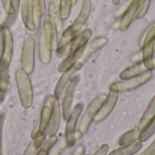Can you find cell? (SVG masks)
I'll return each mask as SVG.
<instances>
[{
  "label": "cell",
  "instance_id": "32",
  "mask_svg": "<svg viewBox=\"0 0 155 155\" xmlns=\"http://www.w3.org/2000/svg\"><path fill=\"white\" fill-rule=\"evenodd\" d=\"M5 48V25H0V60L2 59Z\"/></svg>",
  "mask_w": 155,
  "mask_h": 155
},
{
  "label": "cell",
  "instance_id": "12",
  "mask_svg": "<svg viewBox=\"0 0 155 155\" xmlns=\"http://www.w3.org/2000/svg\"><path fill=\"white\" fill-rule=\"evenodd\" d=\"M107 44H108V38L105 36H98V37H95L94 39H93L91 42H89L87 45H85L83 54L75 65L79 69H81L83 64H84V62L90 56H92L94 53H96L97 51H99L100 49L104 47Z\"/></svg>",
  "mask_w": 155,
  "mask_h": 155
},
{
  "label": "cell",
  "instance_id": "17",
  "mask_svg": "<svg viewBox=\"0 0 155 155\" xmlns=\"http://www.w3.org/2000/svg\"><path fill=\"white\" fill-rule=\"evenodd\" d=\"M50 118H51V109L50 106L45 105L43 106L41 113H40V116H39V120L34 129V131L31 134V138H35L43 134H45L49 123H50Z\"/></svg>",
  "mask_w": 155,
  "mask_h": 155
},
{
  "label": "cell",
  "instance_id": "34",
  "mask_svg": "<svg viewBox=\"0 0 155 155\" xmlns=\"http://www.w3.org/2000/svg\"><path fill=\"white\" fill-rule=\"evenodd\" d=\"M155 154V139L153 142L145 149L143 150L141 153L138 155H154Z\"/></svg>",
  "mask_w": 155,
  "mask_h": 155
},
{
  "label": "cell",
  "instance_id": "27",
  "mask_svg": "<svg viewBox=\"0 0 155 155\" xmlns=\"http://www.w3.org/2000/svg\"><path fill=\"white\" fill-rule=\"evenodd\" d=\"M35 12V17L37 26H39L42 16L45 12V0H31Z\"/></svg>",
  "mask_w": 155,
  "mask_h": 155
},
{
  "label": "cell",
  "instance_id": "31",
  "mask_svg": "<svg viewBox=\"0 0 155 155\" xmlns=\"http://www.w3.org/2000/svg\"><path fill=\"white\" fill-rule=\"evenodd\" d=\"M1 4H2V6L4 8V10L5 11V13L8 15H15L13 7H12V5H11V0H1Z\"/></svg>",
  "mask_w": 155,
  "mask_h": 155
},
{
  "label": "cell",
  "instance_id": "9",
  "mask_svg": "<svg viewBox=\"0 0 155 155\" xmlns=\"http://www.w3.org/2000/svg\"><path fill=\"white\" fill-rule=\"evenodd\" d=\"M49 104L51 109V118H50L48 128L46 130V134L48 136H53V135H56L60 128L62 109L59 100H57L54 95L49 96Z\"/></svg>",
  "mask_w": 155,
  "mask_h": 155
},
{
  "label": "cell",
  "instance_id": "40",
  "mask_svg": "<svg viewBox=\"0 0 155 155\" xmlns=\"http://www.w3.org/2000/svg\"><path fill=\"white\" fill-rule=\"evenodd\" d=\"M112 2H113V4H114V5H118L120 4L121 0H112Z\"/></svg>",
  "mask_w": 155,
  "mask_h": 155
},
{
  "label": "cell",
  "instance_id": "11",
  "mask_svg": "<svg viewBox=\"0 0 155 155\" xmlns=\"http://www.w3.org/2000/svg\"><path fill=\"white\" fill-rule=\"evenodd\" d=\"M45 40L51 50L55 49L58 44V29L56 24L50 15H46L43 22V31H42Z\"/></svg>",
  "mask_w": 155,
  "mask_h": 155
},
{
  "label": "cell",
  "instance_id": "13",
  "mask_svg": "<svg viewBox=\"0 0 155 155\" xmlns=\"http://www.w3.org/2000/svg\"><path fill=\"white\" fill-rule=\"evenodd\" d=\"M20 13L24 25L29 32H35L38 26L35 22V12L31 0H22L20 2Z\"/></svg>",
  "mask_w": 155,
  "mask_h": 155
},
{
  "label": "cell",
  "instance_id": "20",
  "mask_svg": "<svg viewBox=\"0 0 155 155\" xmlns=\"http://www.w3.org/2000/svg\"><path fill=\"white\" fill-rule=\"evenodd\" d=\"M48 15L54 20L58 31L63 27V20L61 18V0H49Z\"/></svg>",
  "mask_w": 155,
  "mask_h": 155
},
{
  "label": "cell",
  "instance_id": "4",
  "mask_svg": "<svg viewBox=\"0 0 155 155\" xmlns=\"http://www.w3.org/2000/svg\"><path fill=\"white\" fill-rule=\"evenodd\" d=\"M83 110H84V104L78 103L72 108L69 115L66 118L64 139H65L67 147L73 146L75 143V142L81 137L79 134L77 133L76 129H77L79 118L81 116Z\"/></svg>",
  "mask_w": 155,
  "mask_h": 155
},
{
  "label": "cell",
  "instance_id": "43",
  "mask_svg": "<svg viewBox=\"0 0 155 155\" xmlns=\"http://www.w3.org/2000/svg\"><path fill=\"white\" fill-rule=\"evenodd\" d=\"M154 155H155V154H154Z\"/></svg>",
  "mask_w": 155,
  "mask_h": 155
},
{
  "label": "cell",
  "instance_id": "5",
  "mask_svg": "<svg viewBox=\"0 0 155 155\" xmlns=\"http://www.w3.org/2000/svg\"><path fill=\"white\" fill-rule=\"evenodd\" d=\"M105 99H106V94H101L97 95L88 104V106L86 107L85 111L84 112L80 121L78 122L76 131L79 134L80 136H82L83 134H84L88 131L92 122L94 121L96 114L98 113L100 107L102 106V104H103V103L104 102Z\"/></svg>",
  "mask_w": 155,
  "mask_h": 155
},
{
  "label": "cell",
  "instance_id": "23",
  "mask_svg": "<svg viewBox=\"0 0 155 155\" xmlns=\"http://www.w3.org/2000/svg\"><path fill=\"white\" fill-rule=\"evenodd\" d=\"M155 116V94L153 97L152 98V100L150 101L149 104L147 105L144 113L143 114L141 120L139 122L138 124V130L142 131L143 129V127L153 118Z\"/></svg>",
  "mask_w": 155,
  "mask_h": 155
},
{
  "label": "cell",
  "instance_id": "28",
  "mask_svg": "<svg viewBox=\"0 0 155 155\" xmlns=\"http://www.w3.org/2000/svg\"><path fill=\"white\" fill-rule=\"evenodd\" d=\"M73 5V0H61V18L63 21L69 17Z\"/></svg>",
  "mask_w": 155,
  "mask_h": 155
},
{
  "label": "cell",
  "instance_id": "14",
  "mask_svg": "<svg viewBox=\"0 0 155 155\" xmlns=\"http://www.w3.org/2000/svg\"><path fill=\"white\" fill-rule=\"evenodd\" d=\"M14 53V39L7 26L5 25V48L2 59L0 60V73L6 72L10 66Z\"/></svg>",
  "mask_w": 155,
  "mask_h": 155
},
{
  "label": "cell",
  "instance_id": "2",
  "mask_svg": "<svg viewBox=\"0 0 155 155\" xmlns=\"http://www.w3.org/2000/svg\"><path fill=\"white\" fill-rule=\"evenodd\" d=\"M15 76L20 104L23 108L28 109L32 106L34 101L33 86L29 74L21 68L15 71Z\"/></svg>",
  "mask_w": 155,
  "mask_h": 155
},
{
  "label": "cell",
  "instance_id": "3",
  "mask_svg": "<svg viewBox=\"0 0 155 155\" xmlns=\"http://www.w3.org/2000/svg\"><path fill=\"white\" fill-rule=\"evenodd\" d=\"M92 34L93 32L90 28L84 29L81 33L76 34L74 36L69 39L65 44L56 46L55 55L58 58H63L65 55L67 56L69 54L84 47L89 41L90 37L92 36Z\"/></svg>",
  "mask_w": 155,
  "mask_h": 155
},
{
  "label": "cell",
  "instance_id": "36",
  "mask_svg": "<svg viewBox=\"0 0 155 155\" xmlns=\"http://www.w3.org/2000/svg\"><path fill=\"white\" fill-rule=\"evenodd\" d=\"M84 153H85V148L84 145L80 144L74 149V151L72 153L71 155H84Z\"/></svg>",
  "mask_w": 155,
  "mask_h": 155
},
{
  "label": "cell",
  "instance_id": "39",
  "mask_svg": "<svg viewBox=\"0 0 155 155\" xmlns=\"http://www.w3.org/2000/svg\"><path fill=\"white\" fill-rule=\"evenodd\" d=\"M133 0H125V2L124 3V5H123V6L119 9V11H118V14H122V13H124V11L126 9V7L129 5V4L132 2Z\"/></svg>",
  "mask_w": 155,
  "mask_h": 155
},
{
  "label": "cell",
  "instance_id": "21",
  "mask_svg": "<svg viewBox=\"0 0 155 155\" xmlns=\"http://www.w3.org/2000/svg\"><path fill=\"white\" fill-rule=\"evenodd\" d=\"M38 54L39 59L42 64H48L52 60V50L47 45L43 33H41L39 37V43H38Z\"/></svg>",
  "mask_w": 155,
  "mask_h": 155
},
{
  "label": "cell",
  "instance_id": "37",
  "mask_svg": "<svg viewBox=\"0 0 155 155\" xmlns=\"http://www.w3.org/2000/svg\"><path fill=\"white\" fill-rule=\"evenodd\" d=\"M20 2H21V0H11V5H12V7L15 11V13H16L18 8L20 7Z\"/></svg>",
  "mask_w": 155,
  "mask_h": 155
},
{
  "label": "cell",
  "instance_id": "6",
  "mask_svg": "<svg viewBox=\"0 0 155 155\" xmlns=\"http://www.w3.org/2000/svg\"><path fill=\"white\" fill-rule=\"evenodd\" d=\"M119 93L120 92L118 91L116 84L115 83L111 84V85L109 87V93L106 95V99L103 103L102 106L100 107L98 113L96 114V115L94 119V121L95 123H97V124L101 123L110 115V114L113 112V110L114 109V107L116 105V103L118 101Z\"/></svg>",
  "mask_w": 155,
  "mask_h": 155
},
{
  "label": "cell",
  "instance_id": "22",
  "mask_svg": "<svg viewBox=\"0 0 155 155\" xmlns=\"http://www.w3.org/2000/svg\"><path fill=\"white\" fill-rule=\"evenodd\" d=\"M143 148V143L141 141H136L129 145L122 146L109 153L108 155H134Z\"/></svg>",
  "mask_w": 155,
  "mask_h": 155
},
{
  "label": "cell",
  "instance_id": "33",
  "mask_svg": "<svg viewBox=\"0 0 155 155\" xmlns=\"http://www.w3.org/2000/svg\"><path fill=\"white\" fill-rule=\"evenodd\" d=\"M4 123H5V115H4V114H0V155H4V152H3V130H4Z\"/></svg>",
  "mask_w": 155,
  "mask_h": 155
},
{
  "label": "cell",
  "instance_id": "7",
  "mask_svg": "<svg viewBox=\"0 0 155 155\" xmlns=\"http://www.w3.org/2000/svg\"><path fill=\"white\" fill-rule=\"evenodd\" d=\"M80 82V75L74 74V76L70 79L67 86L65 87L64 94L62 95V103H61V109H62V116L66 119L69 115L72 108L73 103L74 99V94L76 92V88Z\"/></svg>",
  "mask_w": 155,
  "mask_h": 155
},
{
  "label": "cell",
  "instance_id": "16",
  "mask_svg": "<svg viewBox=\"0 0 155 155\" xmlns=\"http://www.w3.org/2000/svg\"><path fill=\"white\" fill-rule=\"evenodd\" d=\"M153 76L152 71H148L141 75L127 79V80H122L121 82H117L116 86L118 88L119 92H125V91H131L134 89H136L145 83H147Z\"/></svg>",
  "mask_w": 155,
  "mask_h": 155
},
{
  "label": "cell",
  "instance_id": "10",
  "mask_svg": "<svg viewBox=\"0 0 155 155\" xmlns=\"http://www.w3.org/2000/svg\"><path fill=\"white\" fill-rule=\"evenodd\" d=\"M155 68V56L150 59L143 60L139 64L130 66L124 69L120 74L119 77L121 80H127L138 75H141L148 71H152Z\"/></svg>",
  "mask_w": 155,
  "mask_h": 155
},
{
  "label": "cell",
  "instance_id": "30",
  "mask_svg": "<svg viewBox=\"0 0 155 155\" xmlns=\"http://www.w3.org/2000/svg\"><path fill=\"white\" fill-rule=\"evenodd\" d=\"M0 74H1V77H0V93H5L9 88V80H8V76L3 75V73H0Z\"/></svg>",
  "mask_w": 155,
  "mask_h": 155
},
{
  "label": "cell",
  "instance_id": "42",
  "mask_svg": "<svg viewBox=\"0 0 155 155\" xmlns=\"http://www.w3.org/2000/svg\"><path fill=\"white\" fill-rule=\"evenodd\" d=\"M154 51H155V38H154Z\"/></svg>",
  "mask_w": 155,
  "mask_h": 155
},
{
  "label": "cell",
  "instance_id": "8",
  "mask_svg": "<svg viewBox=\"0 0 155 155\" xmlns=\"http://www.w3.org/2000/svg\"><path fill=\"white\" fill-rule=\"evenodd\" d=\"M35 41L32 36H29L25 40L21 50L22 69L28 74H31L35 70Z\"/></svg>",
  "mask_w": 155,
  "mask_h": 155
},
{
  "label": "cell",
  "instance_id": "24",
  "mask_svg": "<svg viewBox=\"0 0 155 155\" xmlns=\"http://www.w3.org/2000/svg\"><path fill=\"white\" fill-rule=\"evenodd\" d=\"M46 137L45 134H43L35 138H33L31 140V142L28 143L27 147L25 148V152L23 155H35L36 153V152L40 149L41 145L43 144V143L45 142Z\"/></svg>",
  "mask_w": 155,
  "mask_h": 155
},
{
  "label": "cell",
  "instance_id": "25",
  "mask_svg": "<svg viewBox=\"0 0 155 155\" xmlns=\"http://www.w3.org/2000/svg\"><path fill=\"white\" fill-rule=\"evenodd\" d=\"M139 134H140V131L138 129H132V130L125 132L121 136V138L119 139L120 147L129 145V144L138 141L139 140Z\"/></svg>",
  "mask_w": 155,
  "mask_h": 155
},
{
  "label": "cell",
  "instance_id": "19",
  "mask_svg": "<svg viewBox=\"0 0 155 155\" xmlns=\"http://www.w3.org/2000/svg\"><path fill=\"white\" fill-rule=\"evenodd\" d=\"M84 46L82 47V48H80V49H78V50H76V51H74V52H73V53H71V54H69L60 63V64L57 66V71L59 73H63V72L70 69L71 67L74 66L77 64V62L79 61V59H80V57H81V55L83 54V51H84Z\"/></svg>",
  "mask_w": 155,
  "mask_h": 155
},
{
  "label": "cell",
  "instance_id": "15",
  "mask_svg": "<svg viewBox=\"0 0 155 155\" xmlns=\"http://www.w3.org/2000/svg\"><path fill=\"white\" fill-rule=\"evenodd\" d=\"M144 1L145 0H133L129 4V5L124 11L123 15L121 17V20H120V23H119V29L121 31L124 32L129 28L133 20L136 16L142 4Z\"/></svg>",
  "mask_w": 155,
  "mask_h": 155
},
{
  "label": "cell",
  "instance_id": "18",
  "mask_svg": "<svg viewBox=\"0 0 155 155\" xmlns=\"http://www.w3.org/2000/svg\"><path fill=\"white\" fill-rule=\"evenodd\" d=\"M79 68L74 65L73 67H71L70 69L64 71L62 73L60 78L58 79V82L54 87V96L57 99L60 100L62 98V95L64 94V91L65 89V87L67 86L70 79L74 76V74L76 73V71H78Z\"/></svg>",
  "mask_w": 155,
  "mask_h": 155
},
{
  "label": "cell",
  "instance_id": "26",
  "mask_svg": "<svg viewBox=\"0 0 155 155\" xmlns=\"http://www.w3.org/2000/svg\"><path fill=\"white\" fill-rule=\"evenodd\" d=\"M155 134V116L143 127L142 131H140L139 141L142 143L149 140Z\"/></svg>",
  "mask_w": 155,
  "mask_h": 155
},
{
  "label": "cell",
  "instance_id": "1",
  "mask_svg": "<svg viewBox=\"0 0 155 155\" xmlns=\"http://www.w3.org/2000/svg\"><path fill=\"white\" fill-rule=\"evenodd\" d=\"M92 11V1L91 0H83L81 9L74 19V21L63 31L62 38L58 42L57 45H61L65 44L69 39H71L73 36H74L76 34L80 32L82 27L84 25L86 21L89 18V15Z\"/></svg>",
  "mask_w": 155,
  "mask_h": 155
},
{
  "label": "cell",
  "instance_id": "35",
  "mask_svg": "<svg viewBox=\"0 0 155 155\" xmlns=\"http://www.w3.org/2000/svg\"><path fill=\"white\" fill-rule=\"evenodd\" d=\"M108 151H109V145L107 143H104L93 155H107Z\"/></svg>",
  "mask_w": 155,
  "mask_h": 155
},
{
  "label": "cell",
  "instance_id": "29",
  "mask_svg": "<svg viewBox=\"0 0 155 155\" xmlns=\"http://www.w3.org/2000/svg\"><path fill=\"white\" fill-rule=\"evenodd\" d=\"M66 142L64 137L62 138L59 142L57 141V143L52 147V149L49 152V155H60V153L63 152V150L66 147Z\"/></svg>",
  "mask_w": 155,
  "mask_h": 155
},
{
  "label": "cell",
  "instance_id": "38",
  "mask_svg": "<svg viewBox=\"0 0 155 155\" xmlns=\"http://www.w3.org/2000/svg\"><path fill=\"white\" fill-rule=\"evenodd\" d=\"M49 150H47L46 148H44V147H40V149L36 152V153L35 155H49Z\"/></svg>",
  "mask_w": 155,
  "mask_h": 155
},
{
  "label": "cell",
  "instance_id": "41",
  "mask_svg": "<svg viewBox=\"0 0 155 155\" xmlns=\"http://www.w3.org/2000/svg\"><path fill=\"white\" fill-rule=\"evenodd\" d=\"M76 2H77V0H73V5H75Z\"/></svg>",
  "mask_w": 155,
  "mask_h": 155
}]
</instances>
